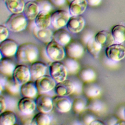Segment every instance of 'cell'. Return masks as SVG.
Masks as SVG:
<instances>
[{
	"mask_svg": "<svg viewBox=\"0 0 125 125\" xmlns=\"http://www.w3.org/2000/svg\"><path fill=\"white\" fill-rule=\"evenodd\" d=\"M0 73L8 77H12L13 72L16 68L15 62L9 58L3 57L0 60Z\"/></svg>",
	"mask_w": 125,
	"mask_h": 125,
	"instance_id": "obj_19",
	"label": "cell"
},
{
	"mask_svg": "<svg viewBox=\"0 0 125 125\" xmlns=\"http://www.w3.org/2000/svg\"><path fill=\"white\" fill-rule=\"evenodd\" d=\"M38 93L35 82L29 81L21 85V94L22 97L34 99L37 96Z\"/></svg>",
	"mask_w": 125,
	"mask_h": 125,
	"instance_id": "obj_20",
	"label": "cell"
},
{
	"mask_svg": "<svg viewBox=\"0 0 125 125\" xmlns=\"http://www.w3.org/2000/svg\"><path fill=\"white\" fill-rule=\"evenodd\" d=\"M6 101L7 104V108L9 109V110H11L15 108L16 104V101L14 99L10 98L7 100L6 99Z\"/></svg>",
	"mask_w": 125,
	"mask_h": 125,
	"instance_id": "obj_44",
	"label": "cell"
},
{
	"mask_svg": "<svg viewBox=\"0 0 125 125\" xmlns=\"http://www.w3.org/2000/svg\"><path fill=\"white\" fill-rule=\"evenodd\" d=\"M74 84L72 81L65 80L57 83L55 87V91L58 95L68 96L73 94Z\"/></svg>",
	"mask_w": 125,
	"mask_h": 125,
	"instance_id": "obj_16",
	"label": "cell"
},
{
	"mask_svg": "<svg viewBox=\"0 0 125 125\" xmlns=\"http://www.w3.org/2000/svg\"><path fill=\"white\" fill-rule=\"evenodd\" d=\"M36 107L39 112L48 113L53 108V99L50 96L41 94L36 98Z\"/></svg>",
	"mask_w": 125,
	"mask_h": 125,
	"instance_id": "obj_10",
	"label": "cell"
},
{
	"mask_svg": "<svg viewBox=\"0 0 125 125\" xmlns=\"http://www.w3.org/2000/svg\"><path fill=\"white\" fill-rule=\"evenodd\" d=\"M22 117L21 118V122H22L23 124L25 125H27V124H30L31 125L33 117H31V115H24L22 114Z\"/></svg>",
	"mask_w": 125,
	"mask_h": 125,
	"instance_id": "obj_41",
	"label": "cell"
},
{
	"mask_svg": "<svg viewBox=\"0 0 125 125\" xmlns=\"http://www.w3.org/2000/svg\"><path fill=\"white\" fill-rule=\"evenodd\" d=\"M71 15L64 10H58L51 14V24L56 30L66 25Z\"/></svg>",
	"mask_w": 125,
	"mask_h": 125,
	"instance_id": "obj_5",
	"label": "cell"
},
{
	"mask_svg": "<svg viewBox=\"0 0 125 125\" xmlns=\"http://www.w3.org/2000/svg\"><path fill=\"white\" fill-rule=\"evenodd\" d=\"M31 79L35 81L38 79L46 75L47 65L44 62L35 61L32 63L29 67Z\"/></svg>",
	"mask_w": 125,
	"mask_h": 125,
	"instance_id": "obj_14",
	"label": "cell"
},
{
	"mask_svg": "<svg viewBox=\"0 0 125 125\" xmlns=\"http://www.w3.org/2000/svg\"><path fill=\"white\" fill-rule=\"evenodd\" d=\"M51 119L47 113L40 112L33 116L31 125H49Z\"/></svg>",
	"mask_w": 125,
	"mask_h": 125,
	"instance_id": "obj_33",
	"label": "cell"
},
{
	"mask_svg": "<svg viewBox=\"0 0 125 125\" xmlns=\"http://www.w3.org/2000/svg\"><path fill=\"white\" fill-rule=\"evenodd\" d=\"M73 0H66L67 3H68V4H70V3L72 1H73Z\"/></svg>",
	"mask_w": 125,
	"mask_h": 125,
	"instance_id": "obj_47",
	"label": "cell"
},
{
	"mask_svg": "<svg viewBox=\"0 0 125 125\" xmlns=\"http://www.w3.org/2000/svg\"><path fill=\"white\" fill-rule=\"evenodd\" d=\"M0 113L6 110L7 109V104L5 98L2 96V94H0Z\"/></svg>",
	"mask_w": 125,
	"mask_h": 125,
	"instance_id": "obj_40",
	"label": "cell"
},
{
	"mask_svg": "<svg viewBox=\"0 0 125 125\" xmlns=\"http://www.w3.org/2000/svg\"><path fill=\"white\" fill-rule=\"evenodd\" d=\"M74 84V91L73 94L74 95H80L83 92V85L81 82L78 80L72 81Z\"/></svg>",
	"mask_w": 125,
	"mask_h": 125,
	"instance_id": "obj_39",
	"label": "cell"
},
{
	"mask_svg": "<svg viewBox=\"0 0 125 125\" xmlns=\"http://www.w3.org/2000/svg\"><path fill=\"white\" fill-rule=\"evenodd\" d=\"M111 33L115 40V43L121 44L125 41V26L122 24L114 26Z\"/></svg>",
	"mask_w": 125,
	"mask_h": 125,
	"instance_id": "obj_29",
	"label": "cell"
},
{
	"mask_svg": "<svg viewBox=\"0 0 125 125\" xmlns=\"http://www.w3.org/2000/svg\"><path fill=\"white\" fill-rule=\"evenodd\" d=\"M40 12L39 6L36 2L29 1L25 3L23 13L27 20H35Z\"/></svg>",
	"mask_w": 125,
	"mask_h": 125,
	"instance_id": "obj_22",
	"label": "cell"
},
{
	"mask_svg": "<svg viewBox=\"0 0 125 125\" xmlns=\"http://www.w3.org/2000/svg\"><path fill=\"white\" fill-rule=\"evenodd\" d=\"M79 76L83 82L86 83L93 82L96 79V75L93 69L86 67L80 71Z\"/></svg>",
	"mask_w": 125,
	"mask_h": 125,
	"instance_id": "obj_34",
	"label": "cell"
},
{
	"mask_svg": "<svg viewBox=\"0 0 125 125\" xmlns=\"http://www.w3.org/2000/svg\"><path fill=\"white\" fill-rule=\"evenodd\" d=\"M17 107L20 113L24 115L32 114L37 108L36 101L33 99L24 97L18 101Z\"/></svg>",
	"mask_w": 125,
	"mask_h": 125,
	"instance_id": "obj_12",
	"label": "cell"
},
{
	"mask_svg": "<svg viewBox=\"0 0 125 125\" xmlns=\"http://www.w3.org/2000/svg\"><path fill=\"white\" fill-rule=\"evenodd\" d=\"M83 93L89 99L97 98L101 93L100 87L95 83H86L83 85Z\"/></svg>",
	"mask_w": 125,
	"mask_h": 125,
	"instance_id": "obj_23",
	"label": "cell"
},
{
	"mask_svg": "<svg viewBox=\"0 0 125 125\" xmlns=\"http://www.w3.org/2000/svg\"><path fill=\"white\" fill-rule=\"evenodd\" d=\"M16 114L12 110L8 109L0 113V125H13L16 123Z\"/></svg>",
	"mask_w": 125,
	"mask_h": 125,
	"instance_id": "obj_28",
	"label": "cell"
},
{
	"mask_svg": "<svg viewBox=\"0 0 125 125\" xmlns=\"http://www.w3.org/2000/svg\"><path fill=\"white\" fill-rule=\"evenodd\" d=\"M4 89L12 95H17L21 93V85L15 82L12 77L7 78Z\"/></svg>",
	"mask_w": 125,
	"mask_h": 125,
	"instance_id": "obj_32",
	"label": "cell"
},
{
	"mask_svg": "<svg viewBox=\"0 0 125 125\" xmlns=\"http://www.w3.org/2000/svg\"><path fill=\"white\" fill-rule=\"evenodd\" d=\"M85 0H74L69 5V12L71 16H79L83 14L87 7Z\"/></svg>",
	"mask_w": 125,
	"mask_h": 125,
	"instance_id": "obj_21",
	"label": "cell"
},
{
	"mask_svg": "<svg viewBox=\"0 0 125 125\" xmlns=\"http://www.w3.org/2000/svg\"><path fill=\"white\" fill-rule=\"evenodd\" d=\"M87 104L86 101L84 99L77 98L73 101L72 108L75 113L81 114L87 108Z\"/></svg>",
	"mask_w": 125,
	"mask_h": 125,
	"instance_id": "obj_35",
	"label": "cell"
},
{
	"mask_svg": "<svg viewBox=\"0 0 125 125\" xmlns=\"http://www.w3.org/2000/svg\"><path fill=\"white\" fill-rule=\"evenodd\" d=\"M9 29L7 26L1 24L0 25V42L7 39L9 35Z\"/></svg>",
	"mask_w": 125,
	"mask_h": 125,
	"instance_id": "obj_38",
	"label": "cell"
},
{
	"mask_svg": "<svg viewBox=\"0 0 125 125\" xmlns=\"http://www.w3.org/2000/svg\"><path fill=\"white\" fill-rule=\"evenodd\" d=\"M45 50L48 58L53 62L63 60L66 54L63 45L53 40L47 44Z\"/></svg>",
	"mask_w": 125,
	"mask_h": 125,
	"instance_id": "obj_3",
	"label": "cell"
},
{
	"mask_svg": "<svg viewBox=\"0 0 125 125\" xmlns=\"http://www.w3.org/2000/svg\"><path fill=\"white\" fill-rule=\"evenodd\" d=\"M12 78L20 85L29 81L31 79L29 68L22 64L17 65L13 72Z\"/></svg>",
	"mask_w": 125,
	"mask_h": 125,
	"instance_id": "obj_7",
	"label": "cell"
},
{
	"mask_svg": "<svg viewBox=\"0 0 125 125\" xmlns=\"http://www.w3.org/2000/svg\"><path fill=\"white\" fill-rule=\"evenodd\" d=\"M71 37L68 31L65 29L60 28L56 30L53 35V40L64 46L66 45L71 41Z\"/></svg>",
	"mask_w": 125,
	"mask_h": 125,
	"instance_id": "obj_24",
	"label": "cell"
},
{
	"mask_svg": "<svg viewBox=\"0 0 125 125\" xmlns=\"http://www.w3.org/2000/svg\"><path fill=\"white\" fill-rule=\"evenodd\" d=\"M27 19L23 13L12 14L6 22V26L13 32H20L24 30L27 25Z\"/></svg>",
	"mask_w": 125,
	"mask_h": 125,
	"instance_id": "obj_2",
	"label": "cell"
},
{
	"mask_svg": "<svg viewBox=\"0 0 125 125\" xmlns=\"http://www.w3.org/2000/svg\"><path fill=\"white\" fill-rule=\"evenodd\" d=\"M85 25L84 18L79 16H71L67 24L68 30L72 33H78L81 32Z\"/></svg>",
	"mask_w": 125,
	"mask_h": 125,
	"instance_id": "obj_15",
	"label": "cell"
},
{
	"mask_svg": "<svg viewBox=\"0 0 125 125\" xmlns=\"http://www.w3.org/2000/svg\"><path fill=\"white\" fill-rule=\"evenodd\" d=\"M49 73L57 83L66 80L68 75L65 65L60 61L53 62L51 63L49 66Z\"/></svg>",
	"mask_w": 125,
	"mask_h": 125,
	"instance_id": "obj_4",
	"label": "cell"
},
{
	"mask_svg": "<svg viewBox=\"0 0 125 125\" xmlns=\"http://www.w3.org/2000/svg\"><path fill=\"white\" fill-rule=\"evenodd\" d=\"M39 51L34 43L26 42L19 46L16 54L17 61L21 63H32L38 58Z\"/></svg>",
	"mask_w": 125,
	"mask_h": 125,
	"instance_id": "obj_1",
	"label": "cell"
},
{
	"mask_svg": "<svg viewBox=\"0 0 125 125\" xmlns=\"http://www.w3.org/2000/svg\"><path fill=\"white\" fill-rule=\"evenodd\" d=\"M19 46L16 41L11 39H7L0 42V52L5 57H11L16 55Z\"/></svg>",
	"mask_w": 125,
	"mask_h": 125,
	"instance_id": "obj_9",
	"label": "cell"
},
{
	"mask_svg": "<svg viewBox=\"0 0 125 125\" xmlns=\"http://www.w3.org/2000/svg\"><path fill=\"white\" fill-rule=\"evenodd\" d=\"M54 6L58 7L63 6L66 2V0H49Z\"/></svg>",
	"mask_w": 125,
	"mask_h": 125,
	"instance_id": "obj_42",
	"label": "cell"
},
{
	"mask_svg": "<svg viewBox=\"0 0 125 125\" xmlns=\"http://www.w3.org/2000/svg\"><path fill=\"white\" fill-rule=\"evenodd\" d=\"M81 114V121L84 125H90L91 122L96 119L94 116L91 113L84 112V111H83Z\"/></svg>",
	"mask_w": 125,
	"mask_h": 125,
	"instance_id": "obj_37",
	"label": "cell"
},
{
	"mask_svg": "<svg viewBox=\"0 0 125 125\" xmlns=\"http://www.w3.org/2000/svg\"><path fill=\"white\" fill-rule=\"evenodd\" d=\"M52 99L54 107L60 112L67 113L72 109V103L67 96L57 95Z\"/></svg>",
	"mask_w": 125,
	"mask_h": 125,
	"instance_id": "obj_11",
	"label": "cell"
},
{
	"mask_svg": "<svg viewBox=\"0 0 125 125\" xmlns=\"http://www.w3.org/2000/svg\"><path fill=\"white\" fill-rule=\"evenodd\" d=\"M104 125V123L102 121L97 120V119H95L93 121L91 122L90 125Z\"/></svg>",
	"mask_w": 125,
	"mask_h": 125,
	"instance_id": "obj_46",
	"label": "cell"
},
{
	"mask_svg": "<svg viewBox=\"0 0 125 125\" xmlns=\"http://www.w3.org/2000/svg\"><path fill=\"white\" fill-rule=\"evenodd\" d=\"M105 53L109 60L119 62L125 57V47L120 43H113L106 47Z\"/></svg>",
	"mask_w": 125,
	"mask_h": 125,
	"instance_id": "obj_6",
	"label": "cell"
},
{
	"mask_svg": "<svg viewBox=\"0 0 125 125\" xmlns=\"http://www.w3.org/2000/svg\"><path fill=\"white\" fill-rule=\"evenodd\" d=\"M34 20L37 27L40 28H47L51 24L50 12L40 11Z\"/></svg>",
	"mask_w": 125,
	"mask_h": 125,
	"instance_id": "obj_26",
	"label": "cell"
},
{
	"mask_svg": "<svg viewBox=\"0 0 125 125\" xmlns=\"http://www.w3.org/2000/svg\"><path fill=\"white\" fill-rule=\"evenodd\" d=\"M7 80V76L1 74L0 75V94L1 93L3 90L4 89L5 84L6 82V81Z\"/></svg>",
	"mask_w": 125,
	"mask_h": 125,
	"instance_id": "obj_43",
	"label": "cell"
},
{
	"mask_svg": "<svg viewBox=\"0 0 125 125\" xmlns=\"http://www.w3.org/2000/svg\"><path fill=\"white\" fill-rule=\"evenodd\" d=\"M95 40L103 46L108 47L115 43V40L111 32L102 30L98 32L94 36Z\"/></svg>",
	"mask_w": 125,
	"mask_h": 125,
	"instance_id": "obj_18",
	"label": "cell"
},
{
	"mask_svg": "<svg viewBox=\"0 0 125 125\" xmlns=\"http://www.w3.org/2000/svg\"><path fill=\"white\" fill-rule=\"evenodd\" d=\"M38 93H46L55 89L56 82L50 75L44 76L38 79L35 81Z\"/></svg>",
	"mask_w": 125,
	"mask_h": 125,
	"instance_id": "obj_8",
	"label": "cell"
},
{
	"mask_svg": "<svg viewBox=\"0 0 125 125\" xmlns=\"http://www.w3.org/2000/svg\"><path fill=\"white\" fill-rule=\"evenodd\" d=\"M65 53L68 57L73 59H79L84 53V47L83 44L78 42H70L65 45Z\"/></svg>",
	"mask_w": 125,
	"mask_h": 125,
	"instance_id": "obj_13",
	"label": "cell"
},
{
	"mask_svg": "<svg viewBox=\"0 0 125 125\" xmlns=\"http://www.w3.org/2000/svg\"><path fill=\"white\" fill-rule=\"evenodd\" d=\"M7 9L12 14L21 13L23 12L25 3L24 0H3Z\"/></svg>",
	"mask_w": 125,
	"mask_h": 125,
	"instance_id": "obj_25",
	"label": "cell"
},
{
	"mask_svg": "<svg viewBox=\"0 0 125 125\" xmlns=\"http://www.w3.org/2000/svg\"><path fill=\"white\" fill-rule=\"evenodd\" d=\"M33 34L36 39L44 43L48 44L53 40V33L48 27L40 28L35 25L33 29Z\"/></svg>",
	"mask_w": 125,
	"mask_h": 125,
	"instance_id": "obj_17",
	"label": "cell"
},
{
	"mask_svg": "<svg viewBox=\"0 0 125 125\" xmlns=\"http://www.w3.org/2000/svg\"><path fill=\"white\" fill-rule=\"evenodd\" d=\"M124 118L125 119V108L124 109Z\"/></svg>",
	"mask_w": 125,
	"mask_h": 125,
	"instance_id": "obj_48",
	"label": "cell"
},
{
	"mask_svg": "<svg viewBox=\"0 0 125 125\" xmlns=\"http://www.w3.org/2000/svg\"><path fill=\"white\" fill-rule=\"evenodd\" d=\"M87 3V5L90 6H97L99 5L101 1L102 0H85Z\"/></svg>",
	"mask_w": 125,
	"mask_h": 125,
	"instance_id": "obj_45",
	"label": "cell"
},
{
	"mask_svg": "<svg viewBox=\"0 0 125 125\" xmlns=\"http://www.w3.org/2000/svg\"><path fill=\"white\" fill-rule=\"evenodd\" d=\"M87 109L94 113L100 114L104 110L105 106L104 104L97 98L90 99L87 104Z\"/></svg>",
	"mask_w": 125,
	"mask_h": 125,
	"instance_id": "obj_31",
	"label": "cell"
},
{
	"mask_svg": "<svg viewBox=\"0 0 125 125\" xmlns=\"http://www.w3.org/2000/svg\"><path fill=\"white\" fill-rule=\"evenodd\" d=\"M62 62L67 69L68 74L75 75L79 72L80 64L75 59L68 57L63 60Z\"/></svg>",
	"mask_w": 125,
	"mask_h": 125,
	"instance_id": "obj_30",
	"label": "cell"
},
{
	"mask_svg": "<svg viewBox=\"0 0 125 125\" xmlns=\"http://www.w3.org/2000/svg\"><path fill=\"white\" fill-rule=\"evenodd\" d=\"M39 7L40 11L50 12L53 9L52 4L49 0H37L36 1Z\"/></svg>",
	"mask_w": 125,
	"mask_h": 125,
	"instance_id": "obj_36",
	"label": "cell"
},
{
	"mask_svg": "<svg viewBox=\"0 0 125 125\" xmlns=\"http://www.w3.org/2000/svg\"><path fill=\"white\" fill-rule=\"evenodd\" d=\"M86 47L88 52L94 57L96 58L102 50L103 46L98 42L94 37H91L86 42Z\"/></svg>",
	"mask_w": 125,
	"mask_h": 125,
	"instance_id": "obj_27",
	"label": "cell"
}]
</instances>
